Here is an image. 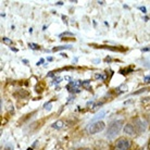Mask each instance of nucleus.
Returning <instances> with one entry per match:
<instances>
[{
    "instance_id": "obj_1",
    "label": "nucleus",
    "mask_w": 150,
    "mask_h": 150,
    "mask_svg": "<svg viewBox=\"0 0 150 150\" xmlns=\"http://www.w3.org/2000/svg\"><path fill=\"white\" fill-rule=\"evenodd\" d=\"M123 127V121L122 120H115L111 122L108 126V129H107V133H105V137L109 139H113L119 133L121 132Z\"/></svg>"
},
{
    "instance_id": "obj_2",
    "label": "nucleus",
    "mask_w": 150,
    "mask_h": 150,
    "mask_svg": "<svg viewBox=\"0 0 150 150\" xmlns=\"http://www.w3.org/2000/svg\"><path fill=\"white\" fill-rule=\"evenodd\" d=\"M105 123L102 122V121H98V122H95V123H91L90 126L88 127V133L90 135H95V134H98L105 129Z\"/></svg>"
},
{
    "instance_id": "obj_3",
    "label": "nucleus",
    "mask_w": 150,
    "mask_h": 150,
    "mask_svg": "<svg viewBox=\"0 0 150 150\" xmlns=\"http://www.w3.org/2000/svg\"><path fill=\"white\" fill-rule=\"evenodd\" d=\"M131 148V140L125 137L117 139L115 144V150H128Z\"/></svg>"
},
{
    "instance_id": "obj_4",
    "label": "nucleus",
    "mask_w": 150,
    "mask_h": 150,
    "mask_svg": "<svg viewBox=\"0 0 150 150\" xmlns=\"http://www.w3.org/2000/svg\"><path fill=\"white\" fill-rule=\"evenodd\" d=\"M134 121V127H135L136 132H138V133H142V132H145L146 131V123L144 122L142 119H139V117H136Z\"/></svg>"
},
{
    "instance_id": "obj_5",
    "label": "nucleus",
    "mask_w": 150,
    "mask_h": 150,
    "mask_svg": "<svg viewBox=\"0 0 150 150\" xmlns=\"http://www.w3.org/2000/svg\"><path fill=\"white\" fill-rule=\"evenodd\" d=\"M123 131L125 134H127V135H129V136H134V135H136V133H137L135 127H134V125H132V124H129V123L126 124V125L124 126Z\"/></svg>"
},
{
    "instance_id": "obj_6",
    "label": "nucleus",
    "mask_w": 150,
    "mask_h": 150,
    "mask_svg": "<svg viewBox=\"0 0 150 150\" xmlns=\"http://www.w3.org/2000/svg\"><path fill=\"white\" fill-rule=\"evenodd\" d=\"M105 115V110H101V111H99V112H98L97 114H96V115L91 119V122H94V123H95V122H98L99 120H101Z\"/></svg>"
},
{
    "instance_id": "obj_7",
    "label": "nucleus",
    "mask_w": 150,
    "mask_h": 150,
    "mask_svg": "<svg viewBox=\"0 0 150 150\" xmlns=\"http://www.w3.org/2000/svg\"><path fill=\"white\" fill-rule=\"evenodd\" d=\"M72 46L71 45H64V46H58V47H54V48H52V51H60V50H65V49H71Z\"/></svg>"
},
{
    "instance_id": "obj_8",
    "label": "nucleus",
    "mask_w": 150,
    "mask_h": 150,
    "mask_svg": "<svg viewBox=\"0 0 150 150\" xmlns=\"http://www.w3.org/2000/svg\"><path fill=\"white\" fill-rule=\"evenodd\" d=\"M62 126H63V122L61 120L57 121V122H54V123L52 124V127L54 128V129H60V128H62Z\"/></svg>"
},
{
    "instance_id": "obj_9",
    "label": "nucleus",
    "mask_w": 150,
    "mask_h": 150,
    "mask_svg": "<svg viewBox=\"0 0 150 150\" xmlns=\"http://www.w3.org/2000/svg\"><path fill=\"white\" fill-rule=\"evenodd\" d=\"M1 40H2V42H4V44H6V45H11V44H12L11 39H9L8 37H2V39H1Z\"/></svg>"
},
{
    "instance_id": "obj_10",
    "label": "nucleus",
    "mask_w": 150,
    "mask_h": 150,
    "mask_svg": "<svg viewBox=\"0 0 150 150\" xmlns=\"http://www.w3.org/2000/svg\"><path fill=\"white\" fill-rule=\"evenodd\" d=\"M28 47H30V48L34 49V50H38V49H40L38 45H36V44H32V42H30V44H28Z\"/></svg>"
},
{
    "instance_id": "obj_11",
    "label": "nucleus",
    "mask_w": 150,
    "mask_h": 150,
    "mask_svg": "<svg viewBox=\"0 0 150 150\" xmlns=\"http://www.w3.org/2000/svg\"><path fill=\"white\" fill-rule=\"evenodd\" d=\"M61 36H74L73 33H70V32H65L63 34H61Z\"/></svg>"
},
{
    "instance_id": "obj_12",
    "label": "nucleus",
    "mask_w": 150,
    "mask_h": 150,
    "mask_svg": "<svg viewBox=\"0 0 150 150\" xmlns=\"http://www.w3.org/2000/svg\"><path fill=\"white\" fill-rule=\"evenodd\" d=\"M139 9H140V10L143 11V13H146V12H147L146 8H145V7H139Z\"/></svg>"
},
{
    "instance_id": "obj_13",
    "label": "nucleus",
    "mask_w": 150,
    "mask_h": 150,
    "mask_svg": "<svg viewBox=\"0 0 150 150\" xmlns=\"http://www.w3.org/2000/svg\"><path fill=\"white\" fill-rule=\"evenodd\" d=\"M145 82H146V83L150 82V76H146V77H145Z\"/></svg>"
},
{
    "instance_id": "obj_14",
    "label": "nucleus",
    "mask_w": 150,
    "mask_h": 150,
    "mask_svg": "<svg viewBox=\"0 0 150 150\" xmlns=\"http://www.w3.org/2000/svg\"><path fill=\"white\" fill-rule=\"evenodd\" d=\"M4 150H13V148H12L11 146H8V147H6V149Z\"/></svg>"
},
{
    "instance_id": "obj_15",
    "label": "nucleus",
    "mask_w": 150,
    "mask_h": 150,
    "mask_svg": "<svg viewBox=\"0 0 150 150\" xmlns=\"http://www.w3.org/2000/svg\"><path fill=\"white\" fill-rule=\"evenodd\" d=\"M57 4H58V6H61V4H63V2H62V1H59V2H57Z\"/></svg>"
},
{
    "instance_id": "obj_16",
    "label": "nucleus",
    "mask_w": 150,
    "mask_h": 150,
    "mask_svg": "<svg viewBox=\"0 0 150 150\" xmlns=\"http://www.w3.org/2000/svg\"><path fill=\"white\" fill-rule=\"evenodd\" d=\"M46 109H47V110H50V109H51V105H49L48 107H46Z\"/></svg>"
},
{
    "instance_id": "obj_17",
    "label": "nucleus",
    "mask_w": 150,
    "mask_h": 150,
    "mask_svg": "<svg viewBox=\"0 0 150 150\" xmlns=\"http://www.w3.org/2000/svg\"><path fill=\"white\" fill-rule=\"evenodd\" d=\"M79 150H91V149H89V148H82V149H79Z\"/></svg>"
},
{
    "instance_id": "obj_18",
    "label": "nucleus",
    "mask_w": 150,
    "mask_h": 150,
    "mask_svg": "<svg viewBox=\"0 0 150 150\" xmlns=\"http://www.w3.org/2000/svg\"><path fill=\"white\" fill-rule=\"evenodd\" d=\"M98 4H105V1H98Z\"/></svg>"
},
{
    "instance_id": "obj_19",
    "label": "nucleus",
    "mask_w": 150,
    "mask_h": 150,
    "mask_svg": "<svg viewBox=\"0 0 150 150\" xmlns=\"http://www.w3.org/2000/svg\"><path fill=\"white\" fill-rule=\"evenodd\" d=\"M27 150H33V148H28Z\"/></svg>"
}]
</instances>
